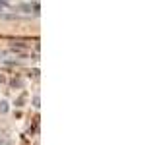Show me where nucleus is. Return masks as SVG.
Returning a JSON list of instances; mask_svg holds the SVG:
<instances>
[{"instance_id": "f257e3e1", "label": "nucleus", "mask_w": 155, "mask_h": 145, "mask_svg": "<svg viewBox=\"0 0 155 145\" xmlns=\"http://www.w3.org/2000/svg\"><path fill=\"white\" fill-rule=\"evenodd\" d=\"M6 110H8V103L2 101V103H0V112H6Z\"/></svg>"}, {"instance_id": "f03ea898", "label": "nucleus", "mask_w": 155, "mask_h": 145, "mask_svg": "<svg viewBox=\"0 0 155 145\" xmlns=\"http://www.w3.org/2000/svg\"><path fill=\"white\" fill-rule=\"evenodd\" d=\"M0 145H10V139L4 137V135H0Z\"/></svg>"}]
</instances>
